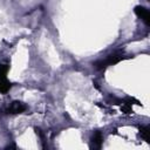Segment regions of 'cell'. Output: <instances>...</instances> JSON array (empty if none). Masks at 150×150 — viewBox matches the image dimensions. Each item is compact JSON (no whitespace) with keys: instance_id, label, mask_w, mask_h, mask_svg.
I'll list each match as a JSON object with an SVG mask.
<instances>
[{"instance_id":"6da1fadb","label":"cell","mask_w":150,"mask_h":150,"mask_svg":"<svg viewBox=\"0 0 150 150\" xmlns=\"http://www.w3.org/2000/svg\"><path fill=\"white\" fill-rule=\"evenodd\" d=\"M124 59V53L123 50H115L114 53H111L110 55H108V57L105 60H100L97 62H95V67L97 69H103L105 68L107 66H110V64H115L117 62H120L121 60Z\"/></svg>"},{"instance_id":"7a4b0ae2","label":"cell","mask_w":150,"mask_h":150,"mask_svg":"<svg viewBox=\"0 0 150 150\" xmlns=\"http://www.w3.org/2000/svg\"><path fill=\"white\" fill-rule=\"evenodd\" d=\"M26 110H27L26 104H23L22 102H19V101H14L7 107L6 112L7 114H22Z\"/></svg>"},{"instance_id":"3957f363","label":"cell","mask_w":150,"mask_h":150,"mask_svg":"<svg viewBox=\"0 0 150 150\" xmlns=\"http://www.w3.org/2000/svg\"><path fill=\"white\" fill-rule=\"evenodd\" d=\"M135 13L137 14V16H139L145 22V25H150V13H149V11L145 7L136 6L135 7Z\"/></svg>"},{"instance_id":"277c9868","label":"cell","mask_w":150,"mask_h":150,"mask_svg":"<svg viewBox=\"0 0 150 150\" xmlns=\"http://www.w3.org/2000/svg\"><path fill=\"white\" fill-rule=\"evenodd\" d=\"M102 141H103V137H102V134L100 131H96L93 137H91V148L94 149H100L101 145H102Z\"/></svg>"},{"instance_id":"5b68a950","label":"cell","mask_w":150,"mask_h":150,"mask_svg":"<svg viewBox=\"0 0 150 150\" xmlns=\"http://www.w3.org/2000/svg\"><path fill=\"white\" fill-rule=\"evenodd\" d=\"M12 84L7 81V77H0V93L6 94L11 89Z\"/></svg>"},{"instance_id":"8992f818","label":"cell","mask_w":150,"mask_h":150,"mask_svg":"<svg viewBox=\"0 0 150 150\" xmlns=\"http://www.w3.org/2000/svg\"><path fill=\"white\" fill-rule=\"evenodd\" d=\"M139 131H141V136L148 142L149 141V131H148V128L146 127H141Z\"/></svg>"},{"instance_id":"52a82bcc","label":"cell","mask_w":150,"mask_h":150,"mask_svg":"<svg viewBox=\"0 0 150 150\" xmlns=\"http://www.w3.org/2000/svg\"><path fill=\"white\" fill-rule=\"evenodd\" d=\"M8 71V66L7 64H0V77H6Z\"/></svg>"}]
</instances>
